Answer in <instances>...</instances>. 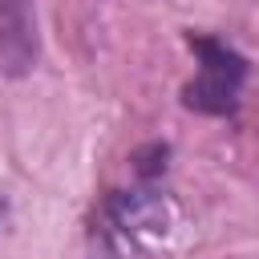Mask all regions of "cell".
I'll use <instances>...</instances> for the list:
<instances>
[{
	"mask_svg": "<svg viewBox=\"0 0 259 259\" xmlns=\"http://www.w3.org/2000/svg\"><path fill=\"white\" fill-rule=\"evenodd\" d=\"M174 235V202L154 186L113 190L101 210V239L117 259H162Z\"/></svg>",
	"mask_w": 259,
	"mask_h": 259,
	"instance_id": "6da1fadb",
	"label": "cell"
},
{
	"mask_svg": "<svg viewBox=\"0 0 259 259\" xmlns=\"http://www.w3.org/2000/svg\"><path fill=\"white\" fill-rule=\"evenodd\" d=\"M186 45L198 61V73L182 85V105L202 117H231L243 101V85L251 77L247 57L206 32H186Z\"/></svg>",
	"mask_w": 259,
	"mask_h": 259,
	"instance_id": "7a4b0ae2",
	"label": "cell"
},
{
	"mask_svg": "<svg viewBox=\"0 0 259 259\" xmlns=\"http://www.w3.org/2000/svg\"><path fill=\"white\" fill-rule=\"evenodd\" d=\"M40 32L32 0H0V77H24L36 69Z\"/></svg>",
	"mask_w": 259,
	"mask_h": 259,
	"instance_id": "3957f363",
	"label": "cell"
},
{
	"mask_svg": "<svg viewBox=\"0 0 259 259\" xmlns=\"http://www.w3.org/2000/svg\"><path fill=\"white\" fill-rule=\"evenodd\" d=\"M134 170L142 174V178H154V174H162L166 170V146H146V150H138L134 154Z\"/></svg>",
	"mask_w": 259,
	"mask_h": 259,
	"instance_id": "277c9868",
	"label": "cell"
}]
</instances>
